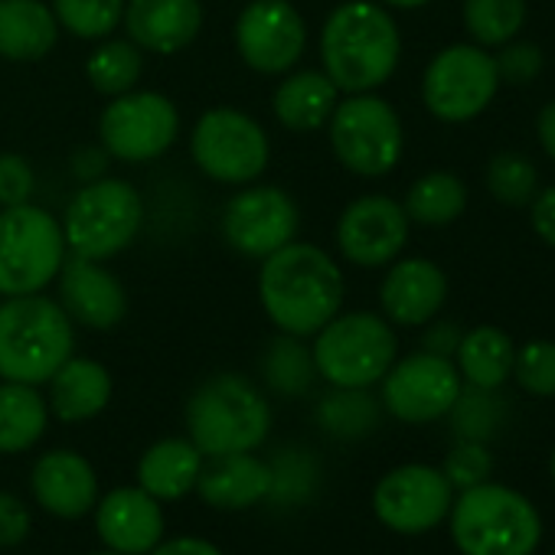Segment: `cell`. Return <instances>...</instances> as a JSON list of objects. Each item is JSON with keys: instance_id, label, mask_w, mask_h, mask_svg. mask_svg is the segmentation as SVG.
Here are the masks:
<instances>
[{"instance_id": "obj_12", "label": "cell", "mask_w": 555, "mask_h": 555, "mask_svg": "<svg viewBox=\"0 0 555 555\" xmlns=\"http://www.w3.org/2000/svg\"><path fill=\"white\" fill-rule=\"evenodd\" d=\"M180 134V112L160 92H125L108 102L99 118V138L108 157L147 164L160 157Z\"/></svg>"}, {"instance_id": "obj_25", "label": "cell", "mask_w": 555, "mask_h": 555, "mask_svg": "<svg viewBox=\"0 0 555 555\" xmlns=\"http://www.w3.org/2000/svg\"><path fill=\"white\" fill-rule=\"evenodd\" d=\"M337 102H340V89L331 82V76L324 69L321 73L305 69V73H292L274 89L271 108L274 118L282 121V128L295 134H311L331 121Z\"/></svg>"}, {"instance_id": "obj_11", "label": "cell", "mask_w": 555, "mask_h": 555, "mask_svg": "<svg viewBox=\"0 0 555 555\" xmlns=\"http://www.w3.org/2000/svg\"><path fill=\"white\" fill-rule=\"evenodd\" d=\"M190 154L209 180L242 186L264 173L271 144L251 115L222 105L199 115L190 134Z\"/></svg>"}, {"instance_id": "obj_7", "label": "cell", "mask_w": 555, "mask_h": 555, "mask_svg": "<svg viewBox=\"0 0 555 555\" xmlns=\"http://www.w3.org/2000/svg\"><path fill=\"white\" fill-rule=\"evenodd\" d=\"M66 235L53 212L21 203L0 209V298L40 295L66 261Z\"/></svg>"}, {"instance_id": "obj_32", "label": "cell", "mask_w": 555, "mask_h": 555, "mask_svg": "<svg viewBox=\"0 0 555 555\" xmlns=\"http://www.w3.org/2000/svg\"><path fill=\"white\" fill-rule=\"evenodd\" d=\"M141 69H144V60L131 40H108L86 63V76L92 89L108 99L131 92L141 79Z\"/></svg>"}, {"instance_id": "obj_10", "label": "cell", "mask_w": 555, "mask_h": 555, "mask_svg": "<svg viewBox=\"0 0 555 555\" xmlns=\"http://www.w3.org/2000/svg\"><path fill=\"white\" fill-rule=\"evenodd\" d=\"M500 86L496 60L483 47L451 43L425 66L422 102L438 121L464 125L490 108Z\"/></svg>"}, {"instance_id": "obj_33", "label": "cell", "mask_w": 555, "mask_h": 555, "mask_svg": "<svg viewBox=\"0 0 555 555\" xmlns=\"http://www.w3.org/2000/svg\"><path fill=\"white\" fill-rule=\"evenodd\" d=\"M483 183L493 199L503 206H529L539 193V170L535 164L519 151H500L490 157L483 170Z\"/></svg>"}, {"instance_id": "obj_28", "label": "cell", "mask_w": 555, "mask_h": 555, "mask_svg": "<svg viewBox=\"0 0 555 555\" xmlns=\"http://www.w3.org/2000/svg\"><path fill=\"white\" fill-rule=\"evenodd\" d=\"M513 337L500 327L480 324L467 334H461V344L454 350V366L461 379L474 389H500L513 376Z\"/></svg>"}, {"instance_id": "obj_31", "label": "cell", "mask_w": 555, "mask_h": 555, "mask_svg": "<svg viewBox=\"0 0 555 555\" xmlns=\"http://www.w3.org/2000/svg\"><path fill=\"white\" fill-rule=\"evenodd\" d=\"M464 30L483 50L516 40L526 24V0H464Z\"/></svg>"}, {"instance_id": "obj_50", "label": "cell", "mask_w": 555, "mask_h": 555, "mask_svg": "<svg viewBox=\"0 0 555 555\" xmlns=\"http://www.w3.org/2000/svg\"><path fill=\"white\" fill-rule=\"evenodd\" d=\"M92 555H121V552H112V548H105V552H92Z\"/></svg>"}, {"instance_id": "obj_9", "label": "cell", "mask_w": 555, "mask_h": 555, "mask_svg": "<svg viewBox=\"0 0 555 555\" xmlns=\"http://www.w3.org/2000/svg\"><path fill=\"white\" fill-rule=\"evenodd\" d=\"M327 125L337 160L357 177H386L402 160V121L396 108L373 92L347 95L337 102Z\"/></svg>"}, {"instance_id": "obj_41", "label": "cell", "mask_w": 555, "mask_h": 555, "mask_svg": "<svg viewBox=\"0 0 555 555\" xmlns=\"http://www.w3.org/2000/svg\"><path fill=\"white\" fill-rule=\"evenodd\" d=\"M34 183H37V177H34L27 157H21V154H0V209L30 203Z\"/></svg>"}, {"instance_id": "obj_23", "label": "cell", "mask_w": 555, "mask_h": 555, "mask_svg": "<svg viewBox=\"0 0 555 555\" xmlns=\"http://www.w3.org/2000/svg\"><path fill=\"white\" fill-rule=\"evenodd\" d=\"M274 490V470L251 451L203 457L196 493L216 509H248Z\"/></svg>"}, {"instance_id": "obj_13", "label": "cell", "mask_w": 555, "mask_h": 555, "mask_svg": "<svg viewBox=\"0 0 555 555\" xmlns=\"http://www.w3.org/2000/svg\"><path fill=\"white\" fill-rule=\"evenodd\" d=\"M379 383L386 412L409 425H428L444 418L464 389L454 360L428 350L396 360Z\"/></svg>"}, {"instance_id": "obj_3", "label": "cell", "mask_w": 555, "mask_h": 555, "mask_svg": "<svg viewBox=\"0 0 555 555\" xmlns=\"http://www.w3.org/2000/svg\"><path fill=\"white\" fill-rule=\"evenodd\" d=\"M76 327L47 295L4 298L0 305V379L43 386L73 357Z\"/></svg>"}, {"instance_id": "obj_16", "label": "cell", "mask_w": 555, "mask_h": 555, "mask_svg": "<svg viewBox=\"0 0 555 555\" xmlns=\"http://www.w3.org/2000/svg\"><path fill=\"white\" fill-rule=\"evenodd\" d=\"M298 225V203L282 186H245L222 209V238L248 258H268L295 242Z\"/></svg>"}, {"instance_id": "obj_35", "label": "cell", "mask_w": 555, "mask_h": 555, "mask_svg": "<svg viewBox=\"0 0 555 555\" xmlns=\"http://www.w3.org/2000/svg\"><path fill=\"white\" fill-rule=\"evenodd\" d=\"M60 30L79 40H105L125 14V0H53Z\"/></svg>"}, {"instance_id": "obj_43", "label": "cell", "mask_w": 555, "mask_h": 555, "mask_svg": "<svg viewBox=\"0 0 555 555\" xmlns=\"http://www.w3.org/2000/svg\"><path fill=\"white\" fill-rule=\"evenodd\" d=\"M529 225L532 232L555 248V183L552 186H542L532 203H529Z\"/></svg>"}, {"instance_id": "obj_6", "label": "cell", "mask_w": 555, "mask_h": 555, "mask_svg": "<svg viewBox=\"0 0 555 555\" xmlns=\"http://www.w3.org/2000/svg\"><path fill=\"white\" fill-rule=\"evenodd\" d=\"M314 337V370L334 389H370L399 357L392 324L370 311L337 314Z\"/></svg>"}, {"instance_id": "obj_2", "label": "cell", "mask_w": 555, "mask_h": 555, "mask_svg": "<svg viewBox=\"0 0 555 555\" xmlns=\"http://www.w3.org/2000/svg\"><path fill=\"white\" fill-rule=\"evenodd\" d=\"M402 37L392 14L370 0L340 4L321 30V63L344 95L376 92L392 79Z\"/></svg>"}, {"instance_id": "obj_20", "label": "cell", "mask_w": 555, "mask_h": 555, "mask_svg": "<svg viewBox=\"0 0 555 555\" xmlns=\"http://www.w3.org/2000/svg\"><path fill=\"white\" fill-rule=\"evenodd\" d=\"M95 529L105 548L121 555H147L164 539L160 500L144 487H118L95 503Z\"/></svg>"}, {"instance_id": "obj_15", "label": "cell", "mask_w": 555, "mask_h": 555, "mask_svg": "<svg viewBox=\"0 0 555 555\" xmlns=\"http://www.w3.org/2000/svg\"><path fill=\"white\" fill-rule=\"evenodd\" d=\"M454 487L444 470L431 464H402L389 470L373 490V513L392 532H428L448 519Z\"/></svg>"}, {"instance_id": "obj_14", "label": "cell", "mask_w": 555, "mask_h": 555, "mask_svg": "<svg viewBox=\"0 0 555 555\" xmlns=\"http://www.w3.org/2000/svg\"><path fill=\"white\" fill-rule=\"evenodd\" d=\"M235 50L261 76H282L308 50V27L288 0H251L235 21Z\"/></svg>"}, {"instance_id": "obj_40", "label": "cell", "mask_w": 555, "mask_h": 555, "mask_svg": "<svg viewBox=\"0 0 555 555\" xmlns=\"http://www.w3.org/2000/svg\"><path fill=\"white\" fill-rule=\"evenodd\" d=\"M493 60H496L500 82H509V86H529L542 73V63H545L542 50L535 43H526V40L503 43Z\"/></svg>"}, {"instance_id": "obj_48", "label": "cell", "mask_w": 555, "mask_h": 555, "mask_svg": "<svg viewBox=\"0 0 555 555\" xmlns=\"http://www.w3.org/2000/svg\"><path fill=\"white\" fill-rule=\"evenodd\" d=\"M386 8H396V11H418L425 4H431V0H383Z\"/></svg>"}, {"instance_id": "obj_26", "label": "cell", "mask_w": 555, "mask_h": 555, "mask_svg": "<svg viewBox=\"0 0 555 555\" xmlns=\"http://www.w3.org/2000/svg\"><path fill=\"white\" fill-rule=\"evenodd\" d=\"M60 37V24L43 0H0V56L11 63L43 60Z\"/></svg>"}, {"instance_id": "obj_22", "label": "cell", "mask_w": 555, "mask_h": 555, "mask_svg": "<svg viewBox=\"0 0 555 555\" xmlns=\"http://www.w3.org/2000/svg\"><path fill=\"white\" fill-rule=\"evenodd\" d=\"M121 24L138 50L173 56L203 30V4L199 0H125Z\"/></svg>"}, {"instance_id": "obj_49", "label": "cell", "mask_w": 555, "mask_h": 555, "mask_svg": "<svg viewBox=\"0 0 555 555\" xmlns=\"http://www.w3.org/2000/svg\"><path fill=\"white\" fill-rule=\"evenodd\" d=\"M548 470H552V480H555V451H552V461H548Z\"/></svg>"}, {"instance_id": "obj_1", "label": "cell", "mask_w": 555, "mask_h": 555, "mask_svg": "<svg viewBox=\"0 0 555 555\" xmlns=\"http://www.w3.org/2000/svg\"><path fill=\"white\" fill-rule=\"evenodd\" d=\"M340 264L311 242H288L258 271V298L278 331L292 337H314L344 305Z\"/></svg>"}, {"instance_id": "obj_39", "label": "cell", "mask_w": 555, "mask_h": 555, "mask_svg": "<svg viewBox=\"0 0 555 555\" xmlns=\"http://www.w3.org/2000/svg\"><path fill=\"white\" fill-rule=\"evenodd\" d=\"M490 470H493V457H490L483 441H467L464 438L444 457V477H448V483L454 490H467V487H477V483L490 480Z\"/></svg>"}, {"instance_id": "obj_38", "label": "cell", "mask_w": 555, "mask_h": 555, "mask_svg": "<svg viewBox=\"0 0 555 555\" xmlns=\"http://www.w3.org/2000/svg\"><path fill=\"white\" fill-rule=\"evenodd\" d=\"M513 379L529 396L555 399V344L552 340H529V344L516 347Z\"/></svg>"}, {"instance_id": "obj_5", "label": "cell", "mask_w": 555, "mask_h": 555, "mask_svg": "<svg viewBox=\"0 0 555 555\" xmlns=\"http://www.w3.org/2000/svg\"><path fill=\"white\" fill-rule=\"evenodd\" d=\"M268 428L271 409L261 389L235 373L206 379L186 402V431L203 457L255 451Z\"/></svg>"}, {"instance_id": "obj_34", "label": "cell", "mask_w": 555, "mask_h": 555, "mask_svg": "<svg viewBox=\"0 0 555 555\" xmlns=\"http://www.w3.org/2000/svg\"><path fill=\"white\" fill-rule=\"evenodd\" d=\"M298 340H301V337L285 334L282 340H274V344L268 347V353H264V360H261L268 383H271L278 392H285V396H301V392H308V386H311V379H314V373H318V370H314L311 350H305Z\"/></svg>"}, {"instance_id": "obj_37", "label": "cell", "mask_w": 555, "mask_h": 555, "mask_svg": "<svg viewBox=\"0 0 555 555\" xmlns=\"http://www.w3.org/2000/svg\"><path fill=\"white\" fill-rule=\"evenodd\" d=\"M448 415H454V428L461 431V438L487 441L503 418V405L496 399V389H474L470 386V389H461V396Z\"/></svg>"}, {"instance_id": "obj_27", "label": "cell", "mask_w": 555, "mask_h": 555, "mask_svg": "<svg viewBox=\"0 0 555 555\" xmlns=\"http://www.w3.org/2000/svg\"><path fill=\"white\" fill-rule=\"evenodd\" d=\"M199 467H203V451L190 438H164L141 454L138 487H144L160 503L180 500L190 490H196Z\"/></svg>"}, {"instance_id": "obj_47", "label": "cell", "mask_w": 555, "mask_h": 555, "mask_svg": "<svg viewBox=\"0 0 555 555\" xmlns=\"http://www.w3.org/2000/svg\"><path fill=\"white\" fill-rule=\"evenodd\" d=\"M535 134H539L542 151H545L548 160L555 164V99L539 112V118H535Z\"/></svg>"}, {"instance_id": "obj_29", "label": "cell", "mask_w": 555, "mask_h": 555, "mask_svg": "<svg viewBox=\"0 0 555 555\" xmlns=\"http://www.w3.org/2000/svg\"><path fill=\"white\" fill-rule=\"evenodd\" d=\"M50 425V405L27 383H0V454L30 451Z\"/></svg>"}, {"instance_id": "obj_44", "label": "cell", "mask_w": 555, "mask_h": 555, "mask_svg": "<svg viewBox=\"0 0 555 555\" xmlns=\"http://www.w3.org/2000/svg\"><path fill=\"white\" fill-rule=\"evenodd\" d=\"M147 555H222L209 539L199 535H177V539H160Z\"/></svg>"}, {"instance_id": "obj_42", "label": "cell", "mask_w": 555, "mask_h": 555, "mask_svg": "<svg viewBox=\"0 0 555 555\" xmlns=\"http://www.w3.org/2000/svg\"><path fill=\"white\" fill-rule=\"evenodd\" d=\"M34 529V516H30V506L8 493V490H0V548H17Z\"/></svg>"}, {"instance_id": "obj_45", "label": "cell", "mask_w": 555, "mask_h": 555, "mask_svg": "<svg viewBox=\"0 0 555 555\" xmlns=\"http://www.w3.org/2000/svg\"><path fill=\"white\" fill-rule=\"evenodd\" d=\"M425 350L428 353H438V357H454L457 344H461V331L448 321H435L428 331H425Z\"/></svg>"}, {"instance_id": "obj_21", "label": "cell", "mask_w": 555, "mask_h": 555, "mask_svg": "<svg viewBox=\"0 0 555 555\" xmlns=\"http://www.w3.org/2000/svg\"><path fill=\"white\" fill-rule=\"evenodd\" d=\"M30 490L37 503L56 519H82L99 503V477L95 467L66 448L47 451L30 470Z\"/></svg>"}, {"instance_id": "obj_8", "label": "cell", "mask_w": 555, "mask_h": 555, "mask_svg": "<svg viewBox=\"0 0 555 555\" xmlns=\"http://www.w3.org/2000/svg\"><path fill=\"white\" fill-rule=\"evenodd\" d=\"M141 219V193L128 180L99 177L73 196L60 225L73 255L102 261L125 251L138 238Z\"/></svg>"}, {"instance_id": "obj_4", "label": "cell", "mask_w": 555, "mask_h": 555, "mask_svg": "<svg viewBox=\"0 0 555 555\" xmlns=\"http://www.w3.org/2000/svg\"><path fill=\"white\" fill-rule=\"evenodd\" d=\"M448 519L461 555H532L542 539L535 506L522 493L490 480L461 490Z\"/></svg>"}, {"instance_id": "obj_30", "label": "cell", "mask_w": 555, "mask_h": 555, "mask_svg": "<svg viewBox=\"0 0 555 555\" xmlns=\"http://www.w3.org/2000/svg\"><path fill=\"white\" fill-rule=\"evenodd\" d=\"M402 209H405L409 222L448 225V222L461 219V212L467 209V183L457 173L431 170L409 186Z\"/></svg>"}, {"instance_id": "obj_19", "label": "cell", "mask_w": 555, "mask_h": 555, "mask_svg": "<svg viewBox=\"0 0 555 555\" xmlns=\"http://www.w3.org/2000/svg\"><path fill=\"white\" fill-rule=\"evenodd\" d=\"M448 301V274L431 258H396L383 278L379 305L389 324L425 327Z\"/></svg>"}, {"instance_id": "obj_24", "label": "cell", "mask_w": 555, "mask_h": 555, "mask_svg": "<svg viewBox=\"0 0 555 555\" xmlns=\"http://www.w3.org/2000/svg\"><path fill=\"white\" fill-rule=\"evenodd\" d=\"M112 402V373L89 357H69L50 379V412L60 422H89Z\"/></svg>"}, {"instance_id": "obj_36", "label": "cell", "mask_w": 555, "mask_h": 555, "mask_svg": "<svg viewBox=\"0 0 555 555\" xmlns=\"http://www.w3.org/2000/svg\"><path fill=\"white\" fill-rule=\"evenodd\" d=\"M379 418V405L366 396V389H337L321 402V425L337 438H360Z\"/></svg>"}, {"instance_id": "obj_18", "label": "cell", "mask_w": 555, "mask_h": 555, "mask_svg": "<svg viewBox=\"0 0 555 555\" xmlns=\"http://www.w3.org/2000/svg\"><path fill=\"white\" fill-rule=\"evenodd\" d=\"M56 278H60V305L73 318V324H82L89 331H112L125 321L128 314L125 285L95 258L66 255Z\"/></svg>"}, {"instance_id": "obj_17", "label": "cell", "mask_w": 555, "mask_h": 555, "mask_svg": "<svg viewBox=\"0 0 555 555\" xmlns=\"http://www.w3.org/2000/svg\"><path fill=\"white\" fill-rule=\"evenodd\" d=\"M409 242V216L402 203L383 193L353 199L337 222V245L350 264L383 268L392 264Z\"/></svg>"}, {"instance_id": "obj_46", "label": "cell", "mask_w": 555, "mask_h": 555, "mask_svg": "<svg viewBox=\"0 0 555 555\" xmlns=\"http://www.w3.org/2000/svg\"><path fill=\"white\" fill-rule=\"evenodd\" d=\"M105 160H108V151H105V147H102V151L86 147V151L76 154L73 170H76V177H82L86 183H92V180H99V177L105 173Z\"/></svg>"}]
</instances>
